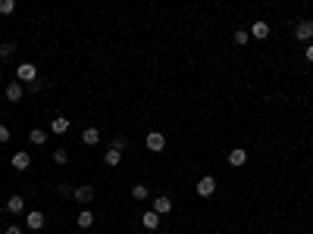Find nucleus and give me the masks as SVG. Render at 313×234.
Listing matches in <instances>:
<instances>
[{"instance_id": "f257e3e1", "label": "nucleus", "mask_w": 313, "mask_h": 234, "mask_svg": "<svg viewBox=\"0 0 313 234\" xmlns=\"http://www.w3.org/2000/svg\"><path fill=\"white\" fill-rule=\"evenodd\" d=\"M216 194V178L213 175H204L197 181V197H213Z\"/></svg>"}, {"instance_id": "f03ea898", "label": "nucleus", "mask_w": 313, "mask_h": 234, "mask_svg": "<svg viewBox=\"0 0 313 234\" xmlns=\"http://www.w3.org/2000/svg\"><path fill=\"white\" fill-rule=\"evenodd\" d=\"M16 78H19V81H32V85H35V78H38V69H35L32 63H22L19 69H16Z\"/></svg>"}, {"instance_id": "7ed1b4c3", "label": "nucleus", "mask_w": 313, "mask_h": 234, "mask_svg": "<svg viewBox=\"0 0 313 234\" xmlns=\"http://www.w3.org/2000/svg\"><path fill=\"white\" fill-rule=\"evenodd\" d=\"M144 144H147V150H154V153H160V150L166 147V138H163L160 131H151V134H147V141H144Z\"/></svg>"}, {"instance_id": "20e7f679", "label": "nucleus", "mask_w": 313, "mask_h": 234, "mask_svg": "<svg viewBox=\"0 0 313 234\" xmlns=\"http://www.w3.org/2000/svg\"><path fill=\"white\" fill-rule=\"evenodd\" d=\"M25 225H28L32 231H41V228H44V213H41V209H32V213L25 216Z\"/></svg>"}, {"instance_id": "39448f33", "label": "nucleus", "mask_w": 313, "mask_h": 234, "mask_svg": "<svg viewBox=\"0 0 313 234\" xmlns=\"http://www.w3.org/2000/svg\"><path fill=\"white\" fill-rule=\"evenodd\" d=\"M28 165H32V156H28V150H19V153H13V169L25 172Z\"/></svg>"}, {"instance_id": "423d86ee", "label": "nucleus", "mask_w": 313, "mask_h": 234, "mask_svg": "<svg viewBox=\"0 0 313 234\" xmlns=\"http://www.w3.org/2000/svg\"><path fill=\"white\" fill-rule=\"evenodd\" d=\"M294 37H297V41H310V37H313V22H297V25H294Z\"/></svg>"}, {"instance_id": "0eeeda50", "label": "nucleus", "mask_w": 313, "mask_h": 234, "mask_svg": "<svg viewBox=\"0 0 313 234\" xmlns=\"http://www.w3.org/2000/svg\"><path fill=\"white\" fill-rule=\"evenodd\" d=\"M248 35H251V37H257V41H263V37H270V22H254Z\"/></svg>"}, {"instance_id": "6e6552de", "label": "nucleus", "mask_w": 313, "mask_h": 234, "mask_svg": "<svg viewBox=\"0 0 313 234\" xmlns=\"http://www.w3.org/2000/svg\"><path fill=\"white\" fill-rule=\"evenodd\" d=\"M72 197H76L81 206H85V203L94 200V187H88V184H85V187H76V191H72Z\"/></svg>"}, {"instance_id": "1a4fd4ad", "label": "nucleus", "mask_w": 313, "mask_h": 234, "mask_svg": "<svg viewBox=\"0 0 313 234\" xmlns=\"http://www.w3.org/2000/svg\"><path fill=\"white\" fill-rule=\"evenodd\" d=\"M141 225H144L147 231H156V228H160V216H156L154 209H147V213L141 216Z\"/></svg>"}, {"instance_id": "9d476101", "label": "nucleus", "mask_w": 313, "mask_h": 234, "mask_svg": "<svg viewBox=\"0 0 313 234\" xmlns=\"http://www.w3.org/2000/svg\"><path fill=\"white\" fill-rule=\"evenodd\" d=\"M248 162V150H229V165L232 169H238V165Z\"/></svg>"}, {"instance_id": "9b49d317", "label": "nucleus", "mask_w": 313, "mask_h": 234, "mask_svg": "<svg viewBox=\"0 0 313 234\" xmlns=\"http://www.w3.org/2000/svg\"><path fill=\"white\" fill-rule=\"evenodd\" d=\"M6 100H10V103L22 100V85H19V81H10V85H6Z\"/></svg>"}, {"instance_id": "f8f14e48", "label": "nucleus", "mask_w": 313, "mask_h": 234, "mask_svg": "<svg viewBox=\"0 0 313 234\" xmlns=\"http://www.w3.org/2000/svg\"><path fill=\"white\" fill-rule=\"evenodd\" d=\"M50 131H54V134H66V131H69V119H66V116H57L54 122H50Z\"/></svg>"}, {"instance_id": "ddd939ff", "label": "nucleus", "mask_w": 313, "mask_h": 234, "mask_svg": "<svg viewBox=\"0 0 313 234\" xmlns=\"http://www.w3.org/2000/svg\"><path fill=\"white\" fill-rule=\"evenodd\" d=\"M81 141H85L88 147L100 144V131H98V128H85V131H81Z\"/></svg>"}, {"instance_id": "4468645a", "label": "nucleus", "mask_w": 313, "mask_h": 234, "mask_svg": "<svg viewBox=\"0 0 313 234\" xmlns=\"http://www.w3.org/2000/svg\"><path fill=\"white\" fill-rule=\"evenodd\" d=\"M169 209H173V200H169V197H156V200H154V213H156V216L169 213Z\"/></svg>"}, {"instance_id": "2eb2a0df", "label": "nucleus", "mask_w": 313, "mask_h": 234, "mask_svg": "<svg viewBox=\"0 0 313 234\" xmlns=\"http://www.w3.org/2000/svg\"><path fill=\"white\" fill-rule=\"evenodd\" d=\"M6 209H10V213L16 216V213H22V209H25V200H22L19 194H16V197H10V200H6Z\"/></svg>"}, {"instance_id": "dca6fc26", "label": "nucleus", "mask_w": 313, "mask_h": 234, "mask_svg": "<svg viewBox=\"0 0 313 234\" xmlns=\"http://www.w3.org/2000/svg\"><path fill=\"white\" fill-rule=\"evenodd\" d=\"M28 141H32L35 147H41L44 141H47V131H41V128H32V131H28Z\"/></svg>"}, {"instance_id": "f3484780", "label": "nucleus", "mask_w": 313, "mask_h": 234, "mask_svg": "<svg viewBox=\"0 0 313 234\" xmlns=\"http://www.w3.org/2000/svg\"><path fill=\"white\" fill-rule=\"evenodd\" d=\"M103 162H107V165H119V162H122V153H119V150H113V147H110L107 153H103Z\"/></svg>"}, {"instance_id": "a211bd4d", "label": "nucleus", "mask_w": 313, "mask_h": 234, "mask_svg": "<svg viewBox=\"0 0 313 234\" xmlns=\"http://www.w3.org/2000/svg\"><path fill=\"white\" fill-rule=\"evenodd\" d=\"M91 225H94V213L81 209V213H78V228H91Z\"/></svg>"}, {"instance_id": "6ab92c4d", "label": "nucleus", "mask_w": 313, "mask_h": 234, "mask_svg": "<svg viewBox=\"0 0 313 234\" xmlns=\"http://www.w3.org/2000/svg\"><path fill=\"white\" fill-rule=\"evenodd\" d=\"M16 10V0H0V16H10Z\"/></svg>"}, {"instance_id": "aec40b11", "label": "nucleus", "mask_w": 313, "mask_h": 234, "mask_svg": "<svg viewBox=\"0 0 313 234\" xmlns=\"http://www.w3.org/2000/svg\"><path fill=\"white\" fill-rule=\"evenodd\" d=\"M132 197H135V200H147V187L144 184H135V187H132Z\"/></svg>"}, {"instance_id": "412c9836", "label": "nucleus", "mask_w": 313, "mask_h": 234, "mask_svg": "<svg viewBox=\"0 0 313 234\" xmlns=\"http://www.w3.org/2000/svg\"><path fill=\"white\" fill-rule=\"evenodd\" d=\"M54 162L57 165H66V162H69V153H66V150H54Z\"/></svg>"}, {"instance_id": "4be33fe9", "label": "nucleus", "mask_w": 313, "mask_h": 234, "mask_svg": "<svg viewBox=\"0 0 313 234\" xmlns=\"http://www.w3.org/2000/svg\"><path fill=\"white\" fill-rule=\"evenodd\" d=\"M248 41H251V35H248V32H235V44H238V47H244Z\"/></svg>"}, {"instance_id": "5701e85b", "label": "nucleus", "mask_w": 313, "mask_h": 234, "mask_svg": "<svg viewBox=\"0 0 313 234\" xmlns=\"http://www.w3.org/2000/svg\"><path fill=\"white\" fill-rule=\"evenodd\" d=\"M10 128H6V125H0V144H6V141H10Z\"/></svg>"}, {"instance_id": "b1692460", "label": "nucleus", "mask_w": 313, "mask_h": 234, "mask_svg": "<svg viewBox=\"0 0 313 234\" xmlns=\"http://www.w3.org/2000/svg\"><path fill=\"white\" fill-rule=\"evenodd\" d=\"M13 50H16V44H3V47H0V56H10Z\"/></svg>"}, {"instance_id": "393cba45", "label": "nucleus", "mask_w": 313, "mask_h": 234, "mask_svg": "<svg viewBox=\"0 0 313 234\" xmlns=\"http://www.w3.org/2000/svg\"><path fill=\"white\" fill-rule=\"evenodd\" d=\"M113 150H119V153H122V150H125V138H116V141H113Z\"/></svg>"}, {"instance_id": "a878e982", "label": "nucleus", "mask_w": 313, "mask_h": 234, "mask_svg": "<svg viewBox=\"0 0 313 234\" xmlns=\"http://www.w3.org/2000/svg\"><path fill=\"white\" fill-rule=\"evenodd\" d=\"M3 234H22V228H19V225H6Z\"/></svg>"}, {"instance_id": "bb28decb", "label": "nucleus", "mask_w": 313, "mask_h": 234, "mask_svg": "<svg viewBox=\"0 0 313 234\" xmlns=\"http://www.w3.org/2000/svg\"><path fill=\"white\" fill-rule=\"evenodd\" d=\"M307 63H313V44H307Z\"/></svg>"}]
</instances>
